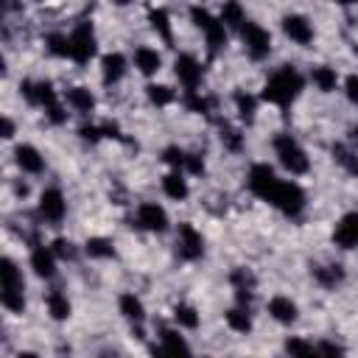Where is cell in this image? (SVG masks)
Returning <instances> with one entry per match:
<instances>
[{
	"mask_svg": "<svg viewBox=\"0 0 358 358\" xmlns=\"http://www.w3.org/2000/svg\"><path fill=\"white\" fill-rule=\"evenodd\" d=\"M171 316H173V324L182 330H199V324H201V316L190 302H176Z\"/></svg>",
	"mask_w": 358,
	"mask_h": 358,
	"instance_id": "34",
	"label": "cell"
},
{
	"mask_svg": "<svg viewBox=\"0 0 358 358\" xmlns=\"http://www.w3.org/2000/svg\"><path fill=\"white\" fill-rule=\"evenodd\" d=\"M282 350H285L288 355H299V358H310V355H316V344L308 341V338H302V336H288L285 344H282Z\"/></svg>",
	"mask_w": 358,
	"mask_h": 358,
	"instance_id": "39",
	"label": "cell"
},
{
	"mask_svg": "<svg viewBox=\"0 0 358 358\" xmlns=\"http://www.w3.org/2000/svg\"><path fill=\"white\" fill-rule=\"evenodd\" d=\"M36 210H39V218H42V221H48V224H62L64 215H67V199H64L62 187H45V190L39 193Z\"/></svg>",
	"mask_w": 358,
	"mask_h": 358,
	"instance_id": "12",
	"label": "cell"
},
{
	"mask_svg": "<svg viewBox=\"0 0 358 358\" xmlns=\"http://www.w3.org/2000/svg\"><path fill=\"white\" fill-rule=\"evenodd\" d=\"M64 103L76 112V115H81V117H90L92 112H95V95H92V90L90 87H70V90H64Z\"/></svg>",
	"mask_w": 358,
	"mask_h": 358,
	"instance_id": "25",
	"label": "cell"
},
{
	"mask_svg": "<svg viewBox=\"0 0 358 358\" xmlns=\"http://www.w3.org/2000/svg\"><path fill=\"white\" fill-rule=\"evenodd\" d=\"M185 159H187V151L179 148V145H165V148H162V162H165L168 168L185 171Z\"/></svg>",
	"mask_w": 358,
	"mask_h": 358,
	"instance_id": "41",
	"label": "cell"
},
{
	"mask_svg": "<svg viewBox=\"0 0 358 358\" xmlns=\"http://www.w3.org/2000/svg\"><path fill=\"white\" fill-rule=\"evenodd\" d=\"M84 255H87L90 260H115V257H117V249H115L112 238H106V235H92V238L84 241Z\"/></svg>",
	"mask_w": 358,
	"mask_h": 358,
	"instance_id": "31",
	"label": "cell"
},
{
	"mask_svg": "<svg viewBox=\"0 0 358 358\" xmlns=\"http://www.w3.org/2000/svg\"><path fill=\"white\" fill-rule=\"evenodd\" d=\"M98 53V36H95V25L90 20H81L73 31H70V62L76 64H90Z\"/></svg>",
	"mask_w": 358,
	"mask_h": 358,
	"instance_id": "6",
	"label": "cell"
},
{
	"mask_svg": "<svg viewBox=\"0 0 358 358\" xmlns=\"http://www.w3.org/2000/svg\"><path fill=\"white\" fill-rule=\"evenodd\" d=\"M173 76L185 90H199L204 81V64L193 53H179L173 59Z\"/></svg>",
	"mask_w": 358,
	"mask_h": 358,
	"instance_id": "13",
	"label": "cell"
},
{
	"mask_svg": "<svg viewBox=\"0 0 358 358\" xmlns=\"http://www.w3.org/2000/svg\"><path fill=\"white\" fill-rule=\"evenodd\" d=\"M101 134H103V140L109 137V140H123V131H120V126L115 123V120H103L101 123Z\"/></svg>",
	"mask_w": 358,
	"mask_h": 358,
	"instance_id": "48",
	"label": "cell"
},
{
	"mask_svg": "<svg viewBox=\"0 0 358 358\" xmlns=\"http://www.w3.org/2000/svg\"><path fill=\"white\" fill-rule=\"evenodd\" d=\"M224 322H227V327L232 333H241V336H249L252 327H255V319H252L249 305H238V302L224 310Z\"/></svg>",
	"mask_w": 358,
	"mask_h": 358,
	"instance_id": "29",
	"label": "cell"
},
{
	"mask_svg": "<svg viewBox=\"0 0 358 358\" xmlns=\"http://www.w3.org/2000/svg\"><path fill=\"white\" fill-rule=\"evenodd\" d=\"M78 137H81L84 143H98V140H103L101 123H81V126H78Z\"/></svg>",
	"mask_w": 358,
	"mask_h": 358,
	"instance_id": "44",
	"label": "cell"
},
{
	"mask_svg": "<svg viewBox=\"0 0 358 358\" xmlns=\"http://www.w3.org/2000/svg\"><path fill=\"white\" fill-rule=\"evenodd\" d=\"M347 137H350V148L358 151V126H355V123L347 129Z\"/></svg>",
	"mask_w": 358,
	"mask_h": 358,
	"instance_id": "50",
	"label": "cell"
},
{
	"mask_svg": "<svg viewBox=\"0 0 358 358\" xmlns=\"http://www.w3.org/2000/svg\"><path fill=\"white\" fill-rule=\"evenodd\" d=\"M232 106H235V115L241 120V126H252L257 120V106H260V98L246 92V90H235L232 92Z\"/></svg>",
	"mask_w": 358,
	"mask_h": 358,
	"instance_id": "26",
	"label": "cell"
},
{
	"mask_svg": "<svg viewBox=\"0 0 358 358\" xmlns=\"http://www.w3.org/2000/svg\"><path fill=\"white\" fill-rule=\"evenodd\" d=\"M176 255L185 263H196L204 257V235L190 221H179L176 227Z\"/></svg>",
	"mask_w": 358,
	"mask_h": 358,
	"instance_id": "8",
	"label": "cell"
},
{
	"mask_svg": "<svg viewBox=\"0 0 358 358\" xmlns=\"http://www.w3.org/2000/svg\"><path fill=\"white\" fill-rule=\"evenodd\" d=\"M28 266H31V271H34L39 280H53V277H56L59 257L53 255L50 246L34 243V246H31V255H28Z\"/></svg>",
	"mask_w": 358,
	"mask_h": 358,
	"instance_id": "15",
	"label": "cell"
},
{
	"mask_svg": "<svg viewBox=\"0 0 358 358\" xmlns=\"http://www.w3.org/2000/svg\"><path fill=\"white\" fill-rule=\"evenodd\" d=\"M182 103L187 112H196V115H210V109H213V101L207 95H201V90H185Z\"/></svg>",
	"mask_w": 358,
	"mask_h": 358,
	"instance_id": "37",
	"label": "cell"
},
{
	"mask_svg": "<svg viewBox=\"0 0 358 358\" xmlns=\"http://www.w3.org/2000/svg\"><path fill=\"white\" fill-rule=\"evenodd\" d=\"M333 157H336V162H338L350 176L358 179V151L344 148V145H333Z\"/></svg>",
	"mask_w": 358,
	"mask_h": 358,
	"instance_id": "40",
	"label": "cell"
},
{
	"mask_svg": "<svg viewBox=\"0 0 358 358\" xmlns=\"http://www.w3.org/2000/svg\"><path fill=\"white\" fill-rule=\"evenodd\" d=\"M145 98H148V103L157 106V109H165V106H171V103L179 101V95H176L173 87H168V84H157V81H151V84L145 87Z\"/></svg>",
	"mask_w": 358,
	"mask_h": 358,
	"instance_id": "33",
	"label": "cell"
},
{
	"mask_svg": "<svg viewBox=\"0 0 358 358\" xmlns=\"http://www.w3.org/2000/svg\"><path fill=\"white\" fill-rule=\"evenodd\" d=\"M333 3H336V6H355L358 0H333Z\"/></svg>",
	"mask_w": 358,
	"mask_h": 358,
	"instance_id": "52",
	"label": "cell"
},
{
	"mask_svg": "<svg viewBox=\"0 0 358 358\" xmlns=\"http://www.w3.org/2000/svg\"><path fill=\"white\" fill-rule=\"evenodd\" d=\"M266 204H271L277 213H282L285 218H299L302 213H305V207H308V193L302 190V185L299 182H294V179H280L277 185H274V190H271V196L266 199Z\"/></svg>",
	"mask_w": 358,
	"mask_h": 358,
	"instance_id": "5",
	"label": "cell"
},
{
	"mask_svg": "<svg viewBox=\"0 0 358 358\" xmlns=\"http://www.w3.org/2000/svg\"><path fill=\"white\" fill-rule=\"evenodd\" d=\"M126 73H129V59H126L123 53L109 50V53L101 56V81H103L106 87L120 84V81L126 78Z\"/></svg>",
	"mask_w": 358,
	"mask_h": 358,
	"instance_id": "18",
	"label": "cell"
},
{
	"mask_svg": "<svg viewBox=\"0 0 358 358\" xmlns=\"http://www.w3.org/2000/svg\"><path fill=\"white\" fill-rule=\"evenodd\" d=\"M310 277H313V282L319 288L336 291L347 280V271H344L341 263H316V266H310Z\"/></svg>",
	"mask_w": 358,
	"mask_h": 358,
	"instance_id": "20",
	"label": "cell"
},
{
	"mask_svg": "<svg viewBox=\"0 0 358 358\" xmlns=\"http://www.w3.org/2000/svg\"><path fill=\"white\" fill-rule=\"evenodd\" d=\"M45 117H48V123H53V126H64V123H67V109L62 106V101H53V103L45 106Z\"/></svg>",
	"mask_w": 358,
	"mask_h": 358,
	"instance_id": "43",
	"label": "cell"
},
{
	"mask_svg": "<svg viewBox=\"0 0 358 358\" xmlns=\"http://www.w3.org/2000/svg\"><path fill=\"white\" fill-rule=\"evenodd\" d=\"M14 193L25 199V196H28V185H25V182H22V185H14Z\"/></svg>",
	"mask_w": 358,
	"mask_h": 358,
	"instance_id": "51",
	"label": "cell"
},
{
	"mask_svg": "<svg viewBox=\"0 0 358 358\" xmlns=\"http://www.w3.org/2000/svg\"><path fill=\"white\" fill-rule=\"evenodd\" d=\"M157 336H159V347H154V352H162V355L190 352V344L182 336V327H159Z\"/></svg>",
	"mask_w": 358,
	"mask_h": 358,
	"instance_id": "24",
	"label": "cell"
},
{
	"mask_svg": "<svg viewBox=\"0 0 358 358\" xmlns=\"http://www.w3.org/2000/svg\"><path fill=\"white\" fill-rule=\"evenodd\" d=\"M221 20H224V25L227 28H232V31H238L243 22H246V11H243V6H241V0H224V6H221V14H218Z\"/></svg>",
	"mask_w": 358,
	"mask_h": 358,
	"instance_id": "36",
	"label": "cell"
},
{
	"mask_svg": "<svg viewBox=\"0 0 358 358\" xmlns=\"http://www.w3.org/2000/svg\"><path fill=\"white\" fill-rule=\"evenodd\" d=\"M148 25H151V31H154L165 45H173V22H171V17H168L165 8H151V11H148Z\"/></svg>",
	"mask_w": 358,
	"mask_h": 358,
	"instance_id": "32",
	"label": "cell"
},
{
	"mask_svg": "<svg viewBox=\"0 0 358 358\" xmlns=\"http://www.w3.org/2000/svg\"><path fill=\"white\" fill-rule=\"evenodd\" d=\"M0 126H3V129H0V137H3V140H11V137H14V131H17V126H14V120H11L8 115H3V120H0Z\"/></svg>",
	"mask_w": 358,
	"mask_h": 358,
	"instance_id": "49",
	"label": "cell"
},
{
	"mask_svg": "<svg viewBox=\"0 0 358 358\" xmlns=\"http://www.w3.org/2000/svg\"><path fill=\"white\" fill-rule=\"evenodd\" d=\"M45 50L56 59H70V34H48Z\"/></svg>",
	"mask_w": 358,
	"mask_h": 358,
	"instance_id": "38",
	"label": "cell"
},
{
	"mask_svg": "<svg viewBox=\"0 0 358 358\" xmlns=\"http://www.w3.org/2000/svg\"><path fill=\"white\" fill-rule=\"evenodd\" d=\"M131 64H134V70H137L140 76L151 78V76H157V73L162 70V53H159L157 48L137 45L134 53H131Z\"/></svg>",
	"mask_w": 358,
	"mask_h": 358,
	"instance_id": "21",
	"label": "cell"
},
{
	"mask_svg": "<svg viewBox=\"0 0 358 358\" xmlns=\"http://www.w3.org/2000/svg\"><path fill=\"white\" fill-rule=\"evenodd\" d=\"M159 187H162V193H165L171 201H187V196H190L187 173H185V171H179V168H171L168 173H162Z\"/></svg>",
	"mask_w": 358,
	"mask_h": 358,
	"instance_id": "22",
	"label": "cell"
},
{
	"mask_svg": "<svg viewBox=\"0 0 358 358\" xmlns=\"http://www.w3.org/2000/svg\"><path fill=\"white\" fill-rule=\"evenodd\" d=\"M310 84H313L322 95H330V92L338 90L341 78H338L336 67H330V64H316V67H310Z\"/></svg>",
	"mask_w": 358,
	"mask_h": 358,
	"instance_id": "30",
	"label": "cell"
},
{
	"mask_svg": "<svg viewBox=\"0 0 358 358\" xmlns=\"http://www.w3.org/2000/svg\"><path fill=\"white\" fill-rule=\"evenodd\" d=\"M341 87H344V95H347V101H350L352 106H358V76H347Z\"/></svg>",
	"mask_w": 358,
	"mask_h": 358,
	"instance_id": "47",
	"label": "cell"
},
{
	"mask_svg": "<svg viewBox=\"0 0 358 358\" xmlns=\"http://www.w3.org/2000/svg\"><path fill=\"white\" fill-rule=\"evenodd\" d=\"M0 305L14 316L25 313V280L14 257L0 260Z\"/></svg>",
	"mask_w": 358,
	"mask_h": 358,
	"instance_id": "2",
	"label": "cell"
},
{
	"mask_svg": "<svg viewBox=\"0 0 358 358\" xmlns=\"http://www.w3.org/2000/svg\"><path fill=\"white\" fill-rule=\"evenodd\" d=\"M344 352H347V350H344L341 344L330 341V338H324V341L316 344V355H344Z\"/></svg>",
	"mask_w": 358,
	"mask_h": 358,
	"instance_id": "46",
	"label": "cell"
},
{
	"mask_svg": "<svg viewBox=\"0 0 358 358\" xmlns=\"http://www.w3.org/2000/svg\"><path fill=\"white\" fill-rule=\"evenodd\" d=\"M14 165H17L22 173H28V176H39V173H45V168H48L42 151H39L36 145H31V143H20V145L14 148Z\"/></svg>",
	"mask_w": 358,
	"mask_h": 358,
	"instance_id": "16",
	"label": "cell"
},
{
	"mask_svg": "<svg viewBox=\"0 0 358 358\" xmlns=\"http://www.w3.org/2000/svg\"><path fill=\"white\" fill-rule=\"evenodd\" d=\"M229 282H232V291H235V302L238 305H252V296H255V274L246 266H235L229 271Z\"/></svg>",
	"mask_w": 358,
	"mask_h": 358,
	"instance_id": "23",
	"label": "cell"
},
{
	"mask_svg": "<svg viewBox=\"0 0 358 358\" xmlns=\"http://www.w3.org/2000/svg\"><path fill=\"white\" fill-rule=\"evenodd\" d=\"M333 243H336L341 252L358 249V210L344 213V215L336 221V227H333Z\"/></svg>",
	"mask_w": 358,
	"mask_h": 358,
	"instance_id": "14",
	"label": "cell"
},
{
	"mask_svg": "<svg viewBox=\"0 0 358 358\" xmlns=\"http://www.w3.org/2000/svg\"><path fill=\"white\" fill-rule=\"evenodd\" d=\"M45 308H48V316L53 322H67L70 313H73V302L62 288H50L45 294Z\"/></svg>",
	"mask_w": 358,
	"mask_h": 358,
	"instance_id": "28",
	"label": "cell"
},
{
	"mask_svg": "<svg viewBox=\"0 0 358 358\" xmlns=\"http://www.w3.org/2000/svg\"><path fill=\"white\" fill-rule=\"evenodd\" d=\"M185 173H190V176H201V173H204V159H201V154L187 151V159H185Z\"/></svg>",
	"mask_w": 358,
	"mask_h": 358,
	"instance_id": "45",
	"label": "cell"
},
{
	"mask_svg": "<svg viewBox=\"0 0 358 358\" xmlns=\"http://www.w3.org/2000/svg\"><path fill=\"white\" fill-rule=\"evenodd\" d=\"M271 148H274V157H277L280 168L288 171L291 176H305L310 171V157H308V151L302 148V143L294 134L277 131L274 140H271Z\"/></svg>",
	"mask_w": 358,
	"mask_h": 358,
	"instance_id": "4",
	"label": "cell"
},
{
	"mask_svg": "<svg viewBox=\"0 0 358 358\" xmlns=\"http://www.w3.org/2000/svg\"><path fill=\"white\" fill-rule=\"evenodd\" d=\"M20 95L25 98V103L39 106V109H45L48 103L59 101V95H56V90H53L50 81H31V78H25L20 84Z\"/></svg>",
	"mask_w": 358,
	"mask_h": 358,
	"instance_id": "17",
	"label": "cell"
},
{
	"mask_svg": "<svg viewBox=\"0 0 358 358\" xmlns=\"http://www.w3.org/2000/svg\"><path fill=\"white\" fill-rule=\"evenodd\" d=\"M280 28H282V34H285V39H291L294 45H299V48H308V45H313V39H316V28H313V22L305 17V14H285L282 20H280Z\"/></svg>",
	"mask_w": 358,
	"mask_h": 358,
	"instance_id": "11",
	"label": "cell"
},
{
	"mask_svg": "<svg viewBox=\"0 0 358 358\" xmlns=\"http://www.w3.org/2000/svg\"><path fill=\"white\" fill-rule=\"evenodd\" d=\"M266 310H268V316H271L277 324H285V327H291V324L299 319V305H296L291 296H285V294H274V296L266 302Z\"/></svg>",
	"mask_w": 358,
	"mask_h": 358,
	"instance_id": "19",
	"label": "cell"
},
{
	"mask_svg": "<svg viewBox=\"0 0 358 358\" xmlns=\"http://www.w3.org/2000/svg\"><path fill=\"white\" fill-rule=\"evenodd\" d=\"M50 249H53V255L59 260H76V255H78V249H76V243L70 238H53Z\"/></svg>",
	"mask_w": 358,
	"mask_h": 358,
	"instance_id": "42",
	"label": "cell"
},
{
	"mask_svg": "<svg viewBox=\"0 0 358 358\" xmlns=\"http://www.w3.org/2000/svg\"><path fill=\"white\" fill-rule=\"evenodd\" d=\"M277 182H280V176H277V171H274L268 162H255V165L249 168V173H246V187H249V193L257 196L260 201H266V199L271 196V190H274Z\"/></svg>",
	"mask_w": 358,
	"mask_h": 358,
	"instance_id": "10",
	"label": "cell"
},
{
	"mask_svg": "<svg viewBox=\"0 0 358 358\" xmlns=\"http://www.w3.org/2000/svg\"><path fill=\"white\" fill-rule=\"evenodd\" d=\"M117 310L129 324H145V302L134 291H123L117 296Z\"/></svg>",
	"mask_w": 358,
	"mask_h": 358,
	"instance_id": "27",
	"label": "cell"
},
{
	"mask_svg": "<svg viewBox=\"0 0 358 358\" xmlns=\"http://www.w3.org/2000/svg\"><path fill=\"white\" fill-rule=\"evenodd\" d=\"M137 227L151 235H165L171 229V215L159 201H143L137 207Z\"/></svg>",
	"mask_w": 358,
	"mask_h": 358,
	"instance_id": "9",
	"label": "cell"
},
{
	"mask_svg": "<svg viewBox=\"0 0 358 358\" xmlns=\"http://www.w3.org/2000/svg\"><path fill=\"white\" fill-rule=\"evenodd\" d=\"M218 140H221V145H224L229 154H241V151H243V143H246V134H243L238 126L221 123V129H218Z\"/></svg>",
	"mask_w": 358,
	"mask_h": 358,
	"instance_id": "35",
	"label": "cell"
},
{
	"mask_svg": "<svg viewBox=\"0 0 358 358\" xmlns=\"http://www.w3.org/2000/svg\"><path fill=\"white\" fill-rule=\"evenodd\" d=\"M302 90H305V76L294 64H280L263 81L260 101H266L271 106H280V109H291V103L302 95Z\"/></svg>",
	"mask_w": 358,
	"mask_h": 358,
	"instance_id": "1",
	"label": "cell"
},
{
	"mask_svg": "<svg viewBox=\"0 0 358 358\" xmlns=\"http://www.w3.org/2000/svg\"><path fill=\"white\" fill-rule=\"evenodd\" d=\"M238 36H241V45H243V50H246L249 59L263 62V59L271 56V34L260 22H255V20L246 17V22L238 28Z\"/></svg>",
	"mask_w": 358,
	"mask_h": 358,
	"instance_id": "7",
	"label": "cell"
},
{
	"mask_svg": "<svg viewBox=\"0 0 358 358\" xmlns=\"http://www.w3.org/2000/svg\"><path fill=\"white\" fill-rule=\"evenodd\" d=\"M190 22H193V28L204 36V45H207V59H215L224 48H227V25H224V20L221 17H215L210 8H204V6H190Z\"/></svg>",
	"mask_w": 358,
	"mask_h": 358,
	"instance_id": "3",
	"label": "cell"
}]
</instances>
